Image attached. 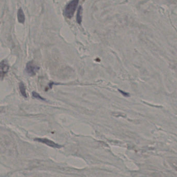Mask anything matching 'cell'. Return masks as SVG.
Returning a JSON list of instances; mask_svg holds the SVG:
<instances>
[{"instance_id":"cell-1","label":"cell","mask_w":177,"mask_h":177,"mask_svg":"<svg viewBox=\"0 0 177 177\" xmlns=\"http://www.w3.org/2000/svg\"><path fill=\"white\" fill-rule=\"evenodd\" d=\"M78 3L79 1L78 0H73L66 5L64 11V15L66 17L68 18L72 17L76 9Z\"/></svg>"},{"instance_id":"cell-2","label":"cell","mask_w":177,"mask_h":177,"mask_svg":"<svg viewBox=\"0 0 177 177\" xmlns=\"http://www.w3.org/2000/svg\"><path fill=\"white\" fill-rule=\"evenodd\" d=\"M39 69V67H38L33 61H29L26 64V71L30 76L35 75Z\"/></svg>"},{"instance_id":"cell-3","label":"cell","mask_w":177,"mask_h":177,"mask_svg":"<svg viewBox=\"0 0 177 177\" xmlns=\"http://www.w3.org/2000/svg\"><path fill=\"white\" fill-rule=\"evenodd\" d=\"M9 64L6 60L0 62V79H3L9 71Z\"/></svg>"},{"instance_id":"cell-4","label":"cell","mask_w":177,"mask_h":177,"mask_svg":"<svg viewBox=\"0 0 177 177\" xmlns=\"http://www.w3.org/2000/svg\"><path fill=\"white\" fill-rule=\"evenodd\" d=\"M35 140H36L38 142H42L43 143L46 144L48 146L52 147L53 148H60L61 147L60 145L55 143L53 141L46 138H37V139H35Z\"/></svg>"},{"instance_id":"cell-5","label":"cell","mask_w":177,"mask_h":177,"mask_svg":"<svg viewBox=\"0 0 177 177\" xmlns=\"http://www.w3.org/2000/svg\"><path fill=\"white\" fill-rule=\"evenodd\" d=\"M18 20L21 24H23L25 21V15L21 8H20L17 13Z\"/></svg>"},{"instance_id":"cell-6","label":"cell","mask_w":177,"mask_h":177,"mask_svg":"<svg viewBox=\"0 0 177 177\" xmlns=\"http://www.w3.org/2000/svg\"><path fill=\"white\" fill-rule=\"evenodd\" d=\"M82 8L81 6H80L79 7L76 16L77 22L79 24H81L82 21Z\"/></svg>"},{"instance_id":"cell-7","label":"cell","mask_w":177,"mask_h":177,"mask_svg":"<svg viewBox=\"0 0 177 177\" xmlns=\"http://www.w3.org/2000/svg\"><path fill=\"white\" fill-rule=\"evenodd\" d=\"M19 89L20 91L21 94L23 96L26 98L27 97V95H26V88H25V86H24L23 83H20L19 84Z\"/></svg>"},{"instance_id":"cell-8","label":"cell","mask_w":177,"mask_h":177,"mask_svg":"<svg viewBox=\"0 0 177 177\" xmlns=\"http://www.w3.org/2000/svg\"><path fill=\"white\" fill-rule=\"evenodd\" d=\"M32 96H33L34 98H35L37 99H39V100H45V99H44V98H43L41 96H40L38 93L36 92H32Z\"/></svg>"},{"instance_id":"cell-9","label":"cell","mask_w":177,"mask_h":177,"mask_svg":"<svg viewBox=\"0 0 177 177\" xmlns=\"http://www.w3.org/2000/svg\"><path fill=\"white\" fill-rule=\"evenodd\" d=\"M119 91L120 92L121 94H122L123 96H124L125 97L129 96V93H127L126 92H124V91H123V90H119Z\"/></svg>"}]
</instances>
